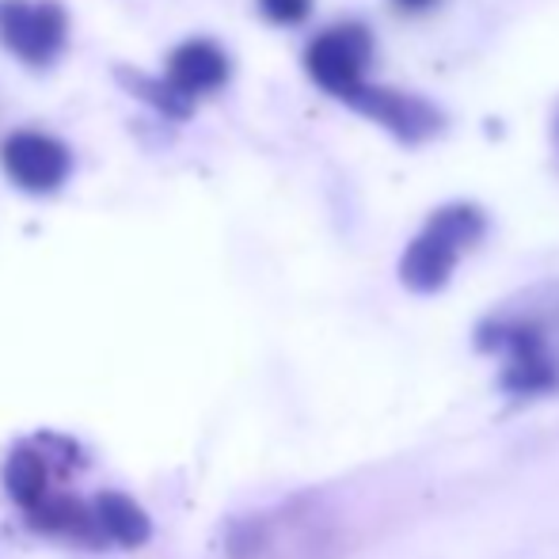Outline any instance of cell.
<instances>
[{
    "mask_svg": "<svg viewBox=\"0 0 559 559\" xmlns=\"http://www.w3.org/2000/svg\"><path fill=\"white\" fill-rule=\"evenodd\" d=\"M168 81L191 99L222 92L228 84V53L217 43H210V38H191L179 50H171Z\"/></svg>",
    "mask_w": 559,
    "mask_h": 559,
    "instance_id": "8",
    "label": "cell"
},
{
    "mask_svg": "<svg viewBox=\"0 0 559 559\" xmlns=\"http://www.w3.org/2000/svg\"><path fill=\"white\" fill-rule=\"evenodd\" d=\"M476 346L499 358V381L510 396L559 392V282H540L502 301L476 328Z\"/></svg>",
    "mask_w": 559,
    "mask_h": 559,
    "instance_id": "1",
    "label": "cell"
},
{
    "mask_svg": "<svg viewBox=\"0 0 559 559\" xmlns=\"http://www.w3.org/2000/svg\"><path fill=\"white\" fill-rule=\"evenodd\" d=\"M118 81H122L138 99L153 104L156 111L168 115V118H179V122H183V118H191V111H194V99L183 96V92H179L168 76H164V81H153V76H138L133 69H122V73H118Z\"/></svg>",
    "mask_w": 559,
    "mask_h": 559,
    "instance_id": "11",
    "label": "cell"
},
{
    "mask_svg": "<svg viewBox=\"0 0 559 559\" xmlns=\"http://www.w3.org/2000/svg\"><path fill=\"white\" fill-rule=\"evenodd\" d=\"M4 487L20 502V510H35L50 495V464H46V456L31 445H20L4 464Z\"/></svg>",
    "mask_w": 559,
    "mask_h": 559,
    "instance_id": "10",
    "label": "cell"
},
{
    "mask_svg": "<svg viewBox=\"0 0 559 559\" xmlns=\"http://www.w3.org/2000/svg\"><path fill=\"white\" fill-rule=\"evenodd\" d=\"M369 61H373V35H369L366 23H354V20L320 31L312 38L309 53H305L309 76L324 92H332L335 99H346L366 81Z\"/></svg>",
    "mask_w": 559,
    "mask_h": 559,
    "instance_id": "5",
    "label": "cell"
},
{
    "mask_svg": "<svg viewBox=\"0 0 559 559\" xmlns=\"http://www.w3.org/2000/svg\"><path fill=\"white\" fill-rule=\"evenodd\" d=\"M343 104H350L354 111H361V115L373 118V122H381L392 138L407 141V145L435 138V133H442V126H445L442 111H438L435 104H427V99L412 96V92L366 84V81H361L358 88L343 99Z\"/></svg>",
    "mask_w": 559,
    "mask_h": 559,
    "instance_id": "6",
    "label": "cell"
},
{
    "mask_svg": "<svg viewBox=\"0 0 559 559\" xmlns=\"http://www.w3.org/2000/svg\"><path fill=\"white\" fill-rule=\"evenodd\" d=\"M392 4H396L400 12H407V15H419V12H430L438 0H392Z\"/></svg>",
    "mask_w": 559,
    "mask_h": 559,
    "instance_id": "13",
    "label": "cell"
},
{
    "mask_svg": "<svg viewBox=\"0 0 559 559\" xmlns=\"http://www.w3.org/2000/svg\"><path fill=\"white\" fill-rule=\"evenodd\" d=\"M484 233L487 217L479 206H472V202L442 206L400 259L404 286L415 289V294H438L449 282V274H453V266L461 263V255L476 248L484 240Z\"/></svg>",
    "mask_w": 559,
    "mask_h": 559,
    "instance_id": "2",
    "label": "cell"
},
{
    "mask_svg": "<svg viewBox=\"0 0 559 559\" xmlns=\"http://www.w3.org/2000/svg\"><path fill=\"white\" fill-rule=\"evenodd\" d=\"M556 141H559V118H556Z\"/></svg>",
    "mask_w": 559,
    "mask_h": 559,
    "instance_id": "14",
    "label": "cell"
},
{
    "mask_svg": "<svg viewBox=\"0 0 559 559\" xmlns=\"http://www.w3.org/2000/svg\"><path fill=\"white\" fill-rule=\"evenodd\" d=\"M96 507V525H99V537L111 540V545H122V548H138L148 540L153 525L148 518L141 514V507L126 495H115V491H104L92 499Z\"/></svg>",
    "mask_w": 559,
    "mask_h": 559,
    "instance_id": "9",
    "label": "cell"
},
{
    "mask_svg": "<svg viewBox=\"0 0 559 559\" xmlns=\"http://www.w3.org/2000/svg\"><path fill=\"white\" fill-rule=\"evenodd\" d=\"M335 525L324 510L286 502L274 514H259L233 533V559H328Z\"/></svg>",
    "mask_w": 559,
    "mask_h": 559,
    "instance_id": "3",
    "label": "cell"
},
{
    "mask_svg": "<svg viewBox=\"0 0 559 559\" xmlns=\"http://www.w3.org/2000/svg\"><path fill=\"white\" fill-rule=\"evenodd\" d=\"M69 20L58 0H0V43L27 66L43 69L66 50Z\"/></svg>",
    "mask_w": 559,
    "mask_h": 559,
    "instance_id": "4",
    "label": "cell"
},
{
    "mask_svg": "<svg viewBox=\"0 0 559 559\" xmlns=\"http://www.w3.org/2000/svg\"><path fill=\"white\" fill-rule=\"evenodd\" d=\"M259 12L271 23H282V27H294V23H305L312 12V0H259Z\"/></svg>",
    "mask_w": 559,
    "mask_h": 559,
    "instance_id": "12",
    "label": "cell"
},
{
    "mask_svg": "<svg viewBox=\"0 0 559 559\" xmlns=\"http://www.w3.org/2000/svg\"><path fill=\"white\" fill-rule=\"evenodd\" d=\"M0 164L8 179L27 194H50L66 183L69 176V148L58 138H46L35 130H20L0 145Z\"/></svg>",
    "mask_w": 559,
    "mask_h": 559,
    "instance_id": "7",
    "label": "cell"
}]
</instances>
